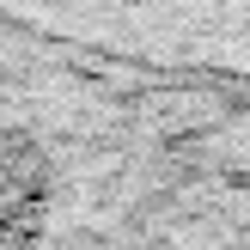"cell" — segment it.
<instances>
[{
	"mask_svg": "<svg viewBox=\"0 0 250 250\" xmlns=\"http://www.w3.org/2000/svg\"><path fill=\"white\" fill-rule=\"evenodd\" d=\"M0 67L250 92V0H0Z\"/></svg>",
	"mask_w": 250,
	"mask_h": 250,
	"instance_id": "1",
	"label": "cell"
}]
</instances>
